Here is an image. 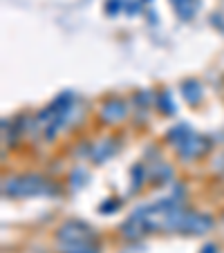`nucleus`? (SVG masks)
I'll list each match as a JSON object with an SVG mask.
<instances>
[{
	"label": "nucleus",
	"mask_w": 224,
	"mask_h": 253,
	"mask_svg": "<svg viewBox=\"0 0 224 253\" xmlns=\"http://www.w3.org/2000/svg\"><path fill=\"white\" fill-rule=\"evenodd\" d=\"M5 195L11 197H27V195H39L45 191V179L39 175H25V177H14L7 179L2 186Z\"/></svg>",
	"instance_id": "nucleus-1"
},
{
	"label": "nucleus",
	"mask_w": 224,
	"mask_h": 253,
	"mask_svg": "<svg viewBox=\"0 0 224 253\" xmlns=\"http://www.w3.org/2000/svg\"><path fill=\"white\" fill-rule=\"evenodd\" d=\"M58 235H61V242L65 244V247H70L72 251L88 249V242H90V238H92L90 229H88L86 224H81V222H67V224L58 231Z\"/></svg>",
	"instance_id": "nucleus-2"
},
{
	"label": "nucleus",
	"mask_w": 224,
	"mask_h": 253,
	"mask_svg": "<svg viewBox=\"0 0 224 253\" xmlns=\"http://www.w3.org/2000/svg\"><path fill=\"white\" fill-rule=\"evenodd\" d=\"M206 229H211V220H206L204 215H191L186 213L181 231H188V233H204Z\"/></svg>",
	"instance_id": "nucleus-3"
},
{
	"label": "nucleus",
	"mask_w": 224,
	"mask_h": 253,
	"mask_svg": "<svg viewBox=\"0 0 224 253\" xmlns=\"http://www.w3.org/2000/svg\"><path fill=\"white\" fill-rule=\"evenodd\" d=\"M124 115H126V105L121 101H110V103L103 105V110H101V117L105 121H119V119H124Z\"/></svg>",
	"instance_id": "nucleus-4"
},
{
	"label": "nucleus",
	"mask_w": 224,
	"mask_h": 253,
	"mask_svg": "<svg viewBox=\"0 0 224 253\" xmlns=\"http://www.w3.org/2000/svg\"><path fill=\"white\" fill-rule=\"evenodd\" d=\"M175 2V9L177 14L181 16V18H191L193 14H195L197 5H195V0H173Z\"/></svg>",
	"instance_id": "nucleus-5"
},
{
	"label": "nucleus",
	"mask_w": 224,
	"mask_h": 253,
	"mask_svg": "<svg viewBox=\"0 0 224 253\" xmlns=\"http://www.w3.org/2000/svg\"><path fill=\"white\" fill-rule=\"evenodd\" d=\"M184 96H186V99H188V101H191V103H195V101H200V85H197V83L195 81H191V83H186V85H184Z\"/></svg>",
	"instance_id": "nucleus-6"
}]
</instances>
